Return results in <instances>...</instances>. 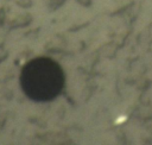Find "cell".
<instances>
[{
  "label": "cell",
  "mask_w": 152,
  "mask_h": 145,
  "mask_svg": "<svg viewBox=\"0 0 152 145\" xmlns=\"http://www.w3.org/2000/svg\"><path fill=\"white\" fill-rule=\"evenodd\" d=\"M25 80L28 92L34 96L40 95V97L53 95L61 82L59 74L55 71V67L46 63L33 64L30 67L25 74Z\"/></svg>",
  "instance_id": "1"
}]
</instances>
